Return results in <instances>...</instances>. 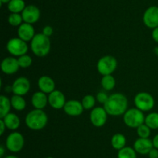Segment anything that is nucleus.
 Listing matches in <instances>:
<instances>
[{
    "mask_svg": "<svg viewBox=\"0 0 158 158\" xmlns=\"http://www.w3.org/2000/svg\"><path fill=\"white\" fill-rule=\"evenodd\" d=\"M123 122L131 128H137L144 123L145 116L141 110L137 108H130L123 114Z\"/></svg>",
    "mask_w": 158,
    "mask_h": 158,
    "instance_id": "4",
    "label": "nucleus"
},
{
    "mask_svg": "<svg viewBox=\"0 0 158 158\" xmlns=\"http://www.w3.org/2000/svg\"><path fill=\"white\" fill-rule=\"evenodd\" d=\"M96 98L94 97L91 94H86L83 98L82 100V105H83L84 109H91L93 107H94L96 103Z\"/></svg>",
    "mask_w": 158,
    "mask_h": 158,
    "instance_id": "28",
    "label": "nucleus"
},
{
    "mask_svg": "<svg viewBox=\"0 0 158 158\" xmlns=\"http://www.w3.org/2000/svg\"><path fill=\"white\" fill-rule=\"evenodd\" d=\"M128 101L126 96L121 93H114L109 95L103 108L108 115L119 116L123 115L127 110Z\"/></svg>",
    "mask_w": 158,
    "mask_h": 158,
    "instance_id": "1",
    "label": "nucleus"
},
{
    "mask_svg": "<svg viewBox=\"0 0 158 158\" xmlns=\"http://www.w3.org/2000/svg\"><path fill=\"white\" fill-rule=\"evenodd\" d=\"M38 86L40 91H43L46 94H50L51 92L55 91L56 84L52 77L43 75L39 78Z\"/></svg>",
    "mask_w": 158,
    "mask_h": 158,
    "instance_id": "18",
    "label": "nucleus"
},
{
    "mask_svg": "<svg viewBox=\"0 0 158 158\" xmlns=\"http://www.w3.org/2000/svg\"><path fill=\"white\" fill-rule=\"evenodd\" d=\"M26 8L23 0H11L8 3V9L12 13H19Z\"/></svg>",
    "mask_w": 158,
    "mask_h": 158,
    "instance_id": "24",
    "label": "nucleus"
},
{
    "mask_svg": "<svg viewBox=\"0 0 158 158\" xmlns=\"http://www.w3.org/2000/svg\"><path fill=\"white\" fill-rule=\"evenodd\" d=\"M18 63L20 68H27L31 66L32 63V59L28 54H24L18 57Z\"/></svg>",
    "mask_w": 158,
    "mask_h": 158,
    "instance_id": "29",
    "label": "nucleus"
},
{
    "mask_svg": "<svg viewBox=\"0 0 158 158\" xmlns=\"http://www.w3.org/2000/svg\"><path fill=\"white\" fill-rule=\"evenodd\" d=\"M12 107L16 111H23L26 106V102L24 98L21 95L14 94L10 99Z\"/></svg>",
    "mask_w": 158,
    "mask_h": 158,
    "instance_id": "23",
    "label": "nucleus"
},
{
    "mask_svg": "<svg viewBox=\"0 0 158 158\" xmlns=\"http://www.w3.org/2000/svg\"><path fill=\"white\" fill-rule=\"evenodd\" d=\"M46 158H53V157H52V156H48V157H46Z\"/></svg>",
    "mask_w": 158,
    "mask_h": 158,
    "instance_id": "41",
    "label": "nucleus"
},
{
    "mask_svg": "<svg viewBox=\"0 0 158 158\" xmlns=\"http://www.w3.org/2000/svg\"><path fill=\"white\" fill-rule=\"evenodd\" d=\"M152 38L155 42L158 43V26L153 29L152 31Z\"/></svg>",
    "mask_w": 158,
    "mask_h": 158,
    "instance_id": "35",
    "label": "nucleus"
},
{
    "mask_svg": "<svg viewBox=\"0 0 158 158\" xmlns=\"http://www.w3.org/2000/svg\"><path fill=\"white\" fill-rule=\"evenodd\" d=\"M144 123L151 129H158V112H151L145 116Z\"/></svg>",
    "mask_w": 158,
    "mask_h": 158,
    "instance_id": "26",
    "label": "nucleus"
},
{
    "mask_svg": "<svg viewBox=\"0 0 158 158\" xmlns=\"http://www.w3.org/2000/svg\"><path fill=\"white\" fill-rule=\"evenodd\" d=\"M8 52L15 57H20L26 54L28 51V45L26 41L19 37H14L10 39L6 44Z\"/></svg>",
    "mask_w": 158,
    "mask_h": 158,
    "instance_id": "7",
    "label": "nucleus"
},
{
    "mask_svg": "<svg viewBox=\"0 0 158 158\" xmlns=\"http://www.w3.org/2000/svg\"><path fill=\"white\" fill-rule=\"evenodd\" d=\"M143 23L148 27L154 29L158 26V7L151 6L145 11L143 17Z\"/></svg>",
    "mask_w": 158,
    "mask_h": 158,
    "instance_id": "12",
    "label": "nucleus"
},
{
    "mask_svg": "<svg viewBox=\"0 0 158 158\" xmlns=\"http://www.w3.org/2000/svg\"><path fill=\"white\" fill-rule=\"evenodd\" d=\"M4 147H3L2 146H1V147H0V156H1V157H2L3 155H4Z\"/></svg>",
    "mask_w": 158,
    "mask_h": 158,
    "instance_id": "38",
    "label": "nucleus"
},
{
    "mask_svg": "<svg viewBox=\"0 0 158 158\" xmlns=\"http://www.w3.org/2000/svg\"><path fill=\"white\" fill-rule=\"evenodd\" d=\"M18 60L15 57H8L2 60L1 63V69L6 74H13L18 71L19 68Z\"/></svg>",
    "mask_w": 158,
    "mask_h": 158,
    "instance_id": "16",
    "label": "nucleus"
},
{
    "mask_svg": "<svg viewBox=\"0 0 158 158\" xmlns=\"http://www.w3.org/2000/svg\"><path fill=\"white\" fill-rule=\"evenodd\" d=\"M108 98H109V95H107V94L103 91H100V92L97 93V97H96V99H97V102H99L100 103L103 104L104 105L106 103V102L107 101Z\"/></svg>",
    "mask_w": 158,
    "mask_h": 158,
    "instance_id": "32",
    "label": "nucleus"
},
{
    "mask_svg": "<svg viewBox=\"0 0 158 158\" xmlns=\"http://www.w3.org/2000/svg\"><path fill=\"white\" fill-rule=\"evenodd\" d=\"M6 129V124H5V122H3L2 119H0V135H1V136L4 133Z\"/></svg>",
    "mask_w": 158,
    "mask_h": 158,
    "instance_id": "36",
    "label": "nucleus"
},
{
    "mask_svg": "<svg viewBox=\"0 0 158 158\" xmlns=\"http://www.w3.org/2000/svg\"><path fill=\"white\" fill-rule=\"evenodd\" d=\"M11 0H0V3L1 5H2L3 3H9Z\"/></svg>",
    "mask_w": 158,
    "mask_h": 158,
    "instance_id": "39",
    "label": "nucleus"
},
{
    "mask_svg": "<svg viewBox=\"0 0 158 158\" xmlns=\"http://www.w3.org/2000/svg\"><path fill=\"white\" fill-rule=\"evenodd\" d=\"M48 102H49V105L55 109L63 108L66 102L64 94L59 90H55L49 94Z\"/></svg>",
    "mask_w": 158,
    "mask_h": 158,
    "instance_id": "13",
    "label": "nucleus"
},
{
    "mask_svg": "<svg viewBox=\"0 0 158 158\" xmlns=\"http://www.w3.org/2000/svg\"><path fill=\"white\" fill-rule=\"evenodd\" d=\"M25 144V139L23 135L18 132L10 133L6 138V148L11 152L17 153L23 150Z\"/></svg>",
    "mask_w": 158,
    "mask_h": 158,
    "instance_id": "8",
    "label": "nucleus"
},
{
    "mask_svg": "<svg viewBox=\"0 0 158 158\" xmlns=\"http://www.w3.org/2000/svg\"><path fill=\"white\" fill-rule=\"evenodd\" d=\"M31 102L34 108L37 109H43L49 103L46 94L43 91H37L34 93L32 96Z\"/></svg>",
    "mask_w": 158,
    "mask_h": 158,
    "instance_id": "19",
    "label": "nucleus"
},
{
    "mask_svg": "<svg viewBox=\"0 0 158 158\" xmlns=\"http://www.w3.org/2000/svg\"><path fill=\"white\" fill-rule=\"evenodd\" d=\"M22 16L24 23L32 24L40 20V11L37 6L34 5H29L26 6L24 10L22 12Z\"/></svg>",
    "mask_w": 158,
    "mask_h": 158,
    "instance_id": "11",
    "label": "nucleus"
},
{
    "mask_svg": "<svg viewBox=\"0 0 158 158\" xmlns=\"http://www.w3.org/2000/svg\"><path fill=\"white\" fill-rule=\"evenodd\" d=\"M63 110L68 116H79L83 113L84 108L82 102L77 100H69L66 102Z\"/></svg>",
    "mask_w": 158,
    "mask_h": 158,
    "instance_id": "15",
    "label": "nucleus"
},
{
    "mask_svg": "<svg viewBox=\"0 0 158 158\" xmlns=\"http://www.w3.org/2000/svg\"><path fill=\"white\" fill-rule=\"evenodd\" d=\"M19 37L24 41L28 42L31 41L35 37V29L32 24L29 23H22L19 26L18 31H17Z\"/></svg>",
    "mask_w": 158,
    "mask_h": 158,
    "instance_id": "17",
    "label": "nucleus"
},
{
    "mask_svg": "<svg viewBox=\"0 0 158 158\" xmlns=\"http://www.w3.org/2000/svg\"><path fill=\"white\" fill-rule=\"evenodd\" d=\"M152 142H153V146H154V148L158 149V134L156 135L152 139Z\"/></svg>",
    "mask_w": 158,
    "mask_h": 158,
    "instance_id": "37",
    "label": "nucleus"
},
{
    "mask_svg": "<svg viewBox=\"0 0 158 158\" xmlns=\"http://www.w3.org/2000/svg\"><path fill=\"white\" fill-rule=\"evenodd\" d=\"M151 129L145 123L142 124L137 128V135L140 138H149L151 135Z\"/></svg>",
    "mask_w": 158,
    "mask_h": 158,
    "instance_id": "31",
    "label": "nucleus"
},
{
    "mask_svg": "<svg viewBox=\"0 0 158 158\" xmlns=\"http://www.w3.org/2000/svg\"><path fill=\"white\" fill-rule=\"evenodd\" d=\"M152 148H154L153 142L149 138L139 137L134 143V149L135 151L142 155L148 154Z\"/></svg>",
    "mask_w": 158,
    "mask_h": 158,
    "instance_id": "14",
    "label": "nucleus"
},
{
    "mask_svg": "<svg viewBox=\"0 0 158 158\" xmlns=\"http://www.w3.org/2000/svg\"><path fill=\"white\" fill-rule=\"evenodd\" d=\"M149 158H158V149L152 148L148 153Z\"/></svg>",
    "mask_w": 158,
    "mask_h": 158,
    "instance_id": "34",
    "label": "nucleus"
},
{
    "mask_svg": "<svg viewBox=\"0 0 158 158\" xmlns=\"http://www.w3.org/2000/svg\"><path fill=\"white\" fill-rule=\"evenodd\" d=\"M107 115V112L103 107H96L93 108L89 115L91 123L96 127H102L106 122Z\"/></svg>",
    "mask_w": 158,
    "mask_h": 158,
    "instance_id": "9",
    "label": "nucleus"
},
{
    "mask_svg": "<svg viewBox=\"0 0 158 158\" xmlns=\"http://www.w3.org/2000/svg\"><path fill=\"white\" fill-rule=\"evenodd\" d=\"M5 158H18V157H17V156H13V155H9V156H6Z\"/></svg>",
    "mask_w": 158,
    "mask_h": 158,
    "instance_id": "40",
    "label": "nucleus"
},
{
    "mask_svg": "<svg viewBox=\"0 0 158 158\" xmlns=\"http://www.w3.org/2000/svg\"><path fill=\"white\" fill-rule=\"evenodd\" d=\"M117 67V60L114 57L106 55L98 60L97 68L98 72L103 76L112 74Z\"/></svg>",
    "mask_w": 158,
    "mask_h": 158,
    "instance_id": "5",
    "label": "nucleus"
},
{
    "mask_svg": "<svg viewBox=\"0 0 158 158\" xmlns=\"http://www.w3.org/2000/svg\"><path fill=\"white\" fill-rule=\"evenodd\" d=\"M6 124V128L10 130H15L19 127L20 119L15 113L9 112L4 118L2 119Z\"/></svg>",
    "mask_w": 158,
    "mask_h": 158,
    "instance_id": "20",
    "label": "nucleus"
},
{
    "mask_svg": "<svg viewBox=\"0 0 158 158\" xmlns=\"http://www.w3.org/2000/svg\"><path fill=\"white\" fill-rule=\"evenodd\" d=\"M126 143V137L122 133H116L111 138V146L117 150H120L125 147Z\"/></svg>",
    "mask_w": 158,
    "mask_h": 158,
    "instance_id": "21",
    "label": "nucleus"
},
{
    "mask_svg": "<svg viewBox=\"0 0 158 158\" xmlns=\"http://www.w3.org/2000/svg\"><path fill=\"white\" fill-rule=\"evenodd\" d=\"M11 107H12V105H11L10 99H9L5 95L0 96V118L1 119L9 114Z\"/></svg>",
    "mask_w": 158,
    "mask_h": 158,
    "instance_id": "22",
    "label": "nucleus"
},
{
    "mask_svg": "<svg viewBox=\"0 0 158 158\" xmlns=\"http://www.w3.org/2000/svg\"><path fill=\"white\" fill-rule=\"evenodd\" d=\"M117 158H137V152L132 147H125L118 150Z\"/></svg>",
    "mask_w": 158,
    "mask_h": 158,
    "instance_id": "27",
    "label": "nucleus"
},
{
    "mask_svg": "<svg viewBox=\"0 0 158 158\" xmlns=\"http://www.w3.org/2000/svg\"><path fill=\"white\" fill-rule=\"evenodd\" d=\"M30 81L25 77H19L14 81L12 85V91L14 94L23 96L30 90Z\"/></svg>",
    "mask_w": 158,
    "mask_h": 158,
    "instance_id": "10",
    "label": "nucleus"
},
{
    "mask_svg": "<svg viewBox=\"0 0 158 158\" xmlns=\"http://www.w3.org/2000/svg\"><path fill=\"white\" fill-rule=\"evenodd\" d=\"M101 85L106 91H110L114 88L116 85V80L112 74L103 76L101 79Z\"/></svg>",
    "mask_w": 158,
    "mask_h": 158,
    "instance_id": "25",
    "label": "nucleus"
},
{
    "mask_svg": "<svg viewBox=\"0 0 158 158\" xmlns=\"http://www.w3.org/2000/svg\"><path fill=\"white\" fill-rule=\"evenodd\" d=\"M134 105L136 108L142 112H148L152 109L155 104L154 97L150 93L142 91L137 94L134 97Z\"/></svg>",
    "mask_w": 158,
    "mask_h": 158,
    "instance_id": "6",
    "label": "nucleus"
},
{
    "mask_svg": "<svg viewBox=\"0 0 158 158\" xmlns=\"http://www.w3.org/2000/svg\"><path fill=\"white\" fill-rule=\"evenodd\" d=\"M9 23L12 26H19L23 21V16L19 13H12L8 19Z\"/></svg>",
    "mask_w": 158,
    "mask_h": 158,
    "instance_id": "30",
    "label": "nucleus"
},
{
    "mask_svg": "<svg viewBox=\"0 0 158 158\" xmlns=\"http://www.w3.org/2000/svg\"><path fill=\"white\" fill-rule=\"evenodd\" d=\"M51 43L49 37L43 33H37L31 40V50L35 56L45 57L50 51Z\"/></svg>",
    "mask_w": 158,
    "mask_h": 158,
    "instance_id": "3",
    "label": "nucleus"
},
{
    "mask_svg": "<svg viewBox=\"0 0 158 158\" xmlns=\"http://www.w3.org/2000/svg\"><path fill=\"white\" fill-rule=\"evenodd\" d=\"M25 122L28 128L38 131L46 126L48 122V116L43 109L35 108L26 115Z\"/></svg>",
    "mask_w": 158,
    "mask_h": 158,
    "instance_id": "2",
    "label": "nucleus"
},
{
    "mask_svg": "<svg viewBox=\"0 0 158 158\" xmlns=\"http://www.w3.org/2000/svg\"><path fill=\"white\" fill-rule=\"evenodd\" d=\"M43 33L45 36H46V37H49L50 36L52 35V33H53V29H52V26H46L45 27H43V33Z\"/></svg>",
    "mask_w": 158,
    "mask_h": 158,
    "instance_id": "33",
    "label": "nucleus"
}]
</instances>
